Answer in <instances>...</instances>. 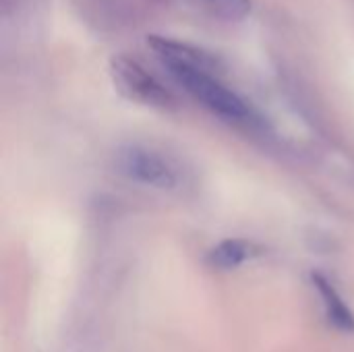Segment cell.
Here are the masks:
<instances>
[{
    "label": "cell",
    "instance_id": "obj_2",
    "mask_svg": "<svg viewBox=\"0 0 354 352\" xmlns=\"http://www.w3.org/2000/svg\"><path fill=\"white\" fill-rule=\"evenodd\" d=\"M110 75L114 87L131 102L162 110L176 106L172 91L131 56H114L110 62Z\"/></svg>",
    "mask_w": 354,
    "mask_h": 352
},
{
    "label": "cell",
    "instance_id": "obj_6",
    "mask_svg": "<svg viewBox=\"0 0 354 352\" xmlns=\"http://www.w3.org/2000/svg\"><path fill=\"white\" fill-rule=\"evenodd\" d=\"M183 2L201 10L203 15H209L212 19L226 21V23L245 21L253 10L251 0H183Z\"/></svg>",
    "mask_w": 354,
    "mask_h": 352
},
{
    "label": "cell",
    "instance_id": "obj_5",
    "mask_svg": "<svg viewBox=\"0 0 354 352\" xmlns=\"http://www.w3.org/2000/svg\"><path fill=\"white\" fill-rule=\"evenodd\" d=\"M311 282H313V288L317 290V295L324 303V311H326L328 322L340 332H346V334L354 332L353 309L344 303L342 295L336 290V286L330 282V278H326L324 274L317 272V274H311Z\"/></svg>",
    "mask_w": 354,
    "mask_h": 352
},
{
    "label": "cell",
    "instance_id": "obj_4",
    "mask_svg": "<svg viewBox=\"0 0 354 352\" xmlns=\"http://www.w3.org/2000/svg\"><path fill=\"white\" fill-rule=\"evenodd\" d=\"M263 255V249L259 245H255L253 241L247 239H226L222 243H218L205 257L207 266L220 272H230L236 270L241 266H245L247 261L255 259Z\"/></svg>",
    "mask_w": 354,
    "mask_h": 352
},
{
    "label": "cell",
    "instance_id": "obj_3",
    "mask_svg": "<svg viewBox=\"0 0 354 352\" xmlns=\"http://www.w3.org/2000/svg\"><path fill=\"white\" fill-rule=\"evenodd\" d=\"M116 170L133 183L160 191H172L180 183L176 166L164 154L143 145L122 147L116 154Z\"/></svg>",
    "mask_w": 354,
    "mask_h": 352
},
{
    "label": "cell",
    "instance_id": "obj_1",
    "mask_svg": "<svg viewBox=\"0 0 354 352\" xmlns=\"http://www.w3.org/2000/svg\"><path fill=\"white\" fill-rule=\"evenodd\" d=\"M147 44L162 60L170 77L212 114L245 129L263 127V118L257 110L218 79L214 73L216 60L205 50L162 35H149Z\"/></svg>",
    "mask_w": 354,
    "mask_h": 352
}]
</instances>
